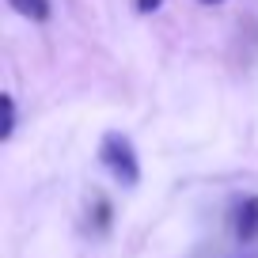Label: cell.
Masks as SVG:
<instances>
[{
  "instance_id": "obj_1",
  "label": "cell",
  "mask_w": 258,
  "mask_h": 258,
  "mask_svg": "<svg viewBox=\"0 0 258 258\" xmlns=\"http://www.w3.org/2000/svg\"><path fill=\"white\" fill-rule=\"evenodd\" d=\"M99 152H103L106 171H110L121 186H137L141 182V163H137V152H133L129 137H121V133H106Z\"/></svg>"
},
{
  "instance_id": "obj_2",
  "label": "cell",
  "mask_w": 258,
  "mask_h": 258,
  "mask_svg": "<svg viewBox=\"0 0 258 258\" xmlns=\"http://www.w3.org/2000/svg\"><path fill=\"white\" fill-rule=\"evenodd\" d=\"M235 235L243 243L258 239V198H247V202L235 209Z\"/></svg>"
},
{
  "instance_id": "obj_3",
  "label": "cell",
  "mask_w": 258,
  "mask_h": 258,
  "mask_svg": "<svg viewBox=\"0 0 258 258\" xmlns=\"http://www.w3.org/2000/svg\"><path fill=\"white\" fill-rule=\"evenodd\" d=\"M8 4H12L23 19H34V23L49 19V0H8Z\"/></svg>"
},
{
  "instance_id": "obj_4",
  "label": "cell",
  "mask_w": 258,
  "mask_h": 258,
  "mask_svg": "<svg viewBox=\"0 0 258 258\" xmlns=\"http://www.w3.org/2000/svg\"><path fill=\"white\" fill-rule=\"evenodd\" d=\"M0 103H4V125H0V141H8L12 133H16V103H12V95H0Z\"/></svg>"
},
{
  "instance_id": "obj_5",
  "label": "cell",
  "mask_w": 258,
  "mask_h": 258,
  "mask_svg": "<svg viewBox=\"0 0 258 258\" xmlns=\"http://www.w3.org/2000/svg\"><path fill=\"white\" fill-rule=\"evenodd\" d=\"M163 0H137V12H156Z\"/></svg>"
},
{
  "instance_id": "obj_6",
  "label": "cell",
  "mask_w": 258,
  "mask_h": 258,
  "mask_svg": "<svg viewBox=\"0 0 258 258\" xmlns=\"http://www.w3.org/2000/svg\"><path fill=\"white\" fill-rule=\"evenodd\" d=\"M198 4H220V0H198Z\"/></svg>"
},
{
  "instance_id": "obj_7",
  "label": "cell",
  "mask_w": 258,
  "mask_h": 258,
  "mask_svg": "<svg viewBox=\"0 0 258 258\" xmlns=\"http://www.w3.org/2000/svg\"><path fill=\"white\" fill-rule=\"evenodd\" d=\"M243 258H250V254H243Z\"/></svg>"
}]
</instances>
